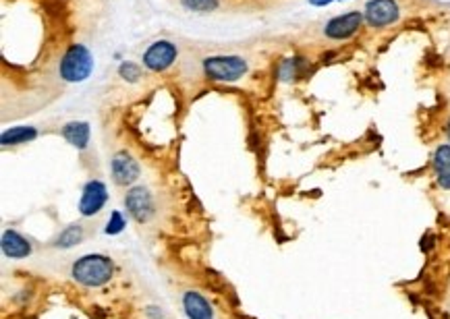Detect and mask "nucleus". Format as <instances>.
<instances>
[{
  "mask_svg": "<svg viewBox=\"0 0 450 319\" xmlns=\"http://www.w3.org/2000/svg\"><path fill=\"white\" fill-rule=\"evenodd\" d=\"M433 172L436 181L444 191H450V143L438 145L433 154Z\"/></svg>",
  "mask_w": 450,
  "mask_h": 319,
  "instance_id": "13",
  "label": "nucleus"
},
{
  "mask_svg": "<svg viewBox=\"0 0 450 319\" xmlns=\"http://www.w3.org/2000/svg\"><path fill=\"white\" fill-rule=\"evenodd\" d=\"M88 236H90V230H88L86 224H71L65 230H61L50 245L55 249H71V247L81 245Z\"/></svg>",
  "mask_w": 450,
  "mask_h": 319,
  "instance_id": "12",
  "label": "nucleus"
},
{
  "mask_svg": "<svg viewBox=\"0 0 450 319\" xmlns=\"http://www.w3.org/2000/svg\"><path fill=\"white\" fill-rule=\"evenodd\" d=\"M363 21H365V17H363L361 11H349L344 15H338V17L330 19L324 25V36L328 40H349L359 32Z\"/></svg>",
  "mask_w": 450,
  "mask_h": 319,
  "instance_id": "6",
  "label": "nucleus"
},
{
  "mask_svg": "<svg viewBox=\"0 0 450 319\" xmlns=\"http://www.w3.org/2000/svg\"><path fill=\"white\" fill-rule=\"evenodd\" d=\"M119 75L123 77V81L127 83H137L141 79V69L135 63H123L119 67Z\"/></svg>",
  "mask_w": 450,
  "mask_h": 319,
  "instance_id": "18",
  "label": "nucleus"
},
{
  "mask_svg": "<svg viewBox=\"0 0 450 319\" xmlns=\"http://www.w3.org/2000/svg\"><path fill=\"white\" fill-rule=\"evenodd\" d=\"M303 69H305V61L303 59H286L282 65H280V79L282 81H291V79H295V77H301V73H303Z\"/></svg>",
  "mask_w": 450,
  "mask_h": 319,
  "instance_id": "16",
  "label": "nucleus"
},
{
  "mask_svg": "<svg viewBox=\"0 0 450 319\" xmlns=\"http://www.w3.org/2000/svg\"><path fill=\"white\" fill-rule=\"evenodd\" d=\"M311 5H315V7H326V5H330V3H334V0H309Z\"/></svg>",
  "mask_w": 450,
  "mask_h": 319,
  "instance_id": "20",
  "label": "nucleus"
},
{
  "mask_svg": "<svg viewBox=\"0 0 450 319\" xmlns=\"http://www.w3.org/2000/svg\"><path fill=\"white\" fill-rule=\"evenodd\" d=\"M38 137V129L36 127H11L7 129L3 135H0V143L5 147L9 145H21V143H30Z\"/></svg>",
  "mask_w": 450,
  "mask_h": 319,
  "instance_id": "15",
  "label": "nucleus"
},
{
  "mask_svg": "<svg viewBox=\"0 0 450 319\" xmlns=\"http://www.w3.org/2000/svg\"><path fill=\"white\" fill-rule=\"evenodd\" d=\"M181 5L191 13H212L218 9L220 0H181Z\"/></svg>",
  "mask_w": 450,
  "mask_h": 319,
  "instance_id": "17",
  "label": "nucleus"
},
{
  "mask_svg": "<svg viewBox=\"0 0 450 319\" xmlns=\"http://www.w3.org/2000/svg\"><path fill=\"white\" fill-rule=\"evenodd\" d=\"M108 201V189L102 181L94 178L84 187L81 199H79V214L84 218H92L96 214H100L104 209Z\"/></svg>",
  "mask_w": 450,
  "mask_h": 319,
  "instance_id": "9",
  "label": "nucleus"
},
{
  "mask_svg": "<svg viewBox=\"0 0 450 319\" xmlns=\"http://www.w3.org/2000/svg\"><path fill=\"white\" fill-rule=\"evenodd\" d=\"M179 50L173 42L168 40H158L154 42L146 52H144V65L154 71V73H162L168 67H173V63L177 61Z\"/></svg>",
  "mask_w": 450,
  "mask_h": 319,
  "instance_id": "8",
  "label": "nucleus"
},
{
  "mask_svg": "<svg viewBox=\"0 0 450 319\" xmlns=\"http://www.w3.org/2000/svg\"><path fill=\"white\" fill-rule=\"evenodd\" d=\"M183 309L187 319H214V309L197 290H187L183 294Z\"/></svg>",
  "mask_w": 450,
  "mask_h": 319,
  "instance_id": "11",
  "label": "nucleus"
},
{
  "mask_svg": "<svg viewBox=\"0 0 450 319\" xmlns=\"http://www.w3.org/2000/svg\"><path fill=\"white\" fill-rule=\"evenodd\" d=\"M0 245H3V253H5L9 259H26V257H30L32 251H34L32 243H30L23 234H19L17 230H5Z\"/></svg>",
  "mask_w": 450,
  "mask_h": 319,
  "instance_id": "10",
  "label": "nucleus"
},
{
  "mask_svg": "<svg viewBox=\"0 0 450 319\" xmlns=\"http://www.w3.org/2000/svg\"><path fill=\"white\" fill-rule=\"evenodd\" d=\"M363 17L369 28H388L400 19V5L396 0H369Z\"/></svg>",
  "mask_w": 450,
  "mask_h": 319,
  "instance_id": "5",
  "label": "nucleus"
},
{
  "mask_svg": "<svg viewBox=\"0 0 450 319\" xmlns=\"http://www.w3.org/2000/svg\"><path fill=\"white\" fill-rule=\"evenodd\" d=\"M249 65L243 56H208L204 59V73L212 81L233 83L247 75Z\"/></svg>",
  "mask_w": 450,
  "mask_h": 319,
  "instance_id": "3",
  "label": "nucleus"
},
{
  "mask_svg": "<svg viewBox=\"0 0 450 319\" xmlns=\"http://www.w3.org/2000/svg\"><path fill=\"white\" fill-rule=\"evenodd\" d=\"M94 71V56L88 46L84 44H73L69 50L63 54L61 65H59V75L67 83H81L86 81Z\"/></svg>",
  "mask_w": 450,
  "mask_h": 319,
  "instance_id": "2",
  "label": "nucleus"
},
{
  "mask_svg": "<svg viewBox=\"0 0 450 319\" xmlns=\"http://www.w3.org/2000/svg\"><path fill=\"white\" fill-rule=\"evenodd\" d=\"M125 207L137 224H148L156 214V201L148 187H133L125 195Z\"/></svg>",
  "mask_w": 450,
  "mask_h": 319,
  "instance_id": "4",
  "label": "nucleus"
},
{
  "mask_svg": "<svg viewBox=\"0 0 450 319\" xmlns=\"http://www.w3.org/2000/svg\"><path fill=\"white\" fill-rule=\"evenodd\" d=\"M63 137L67 139V143H71L73 147H77V150H86L88 147V143H90V135H92V131H90V125L88 123H84V121H73V123H67L65 127H63Z\"/></svg>",
  "mask_w": 450,
  "mask_h": 319,
  "instance_id": "14",
  "label": "nucleus"
},
{
  "mask_svg": "<svg viewBox=\"0 0 450 319\" xmlns=\"http://www.w3.org/2000/svg\"><path fill=\"white\" fill-rule=\"evenodd\" d=\"M125 218L121 212H112L110 214V220H108V226H106V234H119L125 230Z\"/></svg>",
  "mask_w": 450,
  "mask_h": 319,
  "instance_id": "19",
  "label": "nucleus"
},
{
  "mask_svg": "<svg viewBox=\"0 0 450 319\" xmlns=\"http://www.w3.org/2000/svg\"><path fill=\"white\" fill-rule=\"evenodd\" d=\"M71 276L81 286L98 288V286H104L106 282L112 280V276H115V263H112L110 257L100 255V253L84 255V257H79L73 263Z\"/></svg>",
  "mask_w": 450,
  "mask_h": 319,
  "instance_id": "1",
  "label": "nucleus"
},
{
  "mask_svg": "<svg viewBox=\"0 0 450 319\" xmlns=\"http://www.w3.org/2000/svg\"><path fill=\"white\" fill-rule=\"evenodd\" d=\"M110 174H112V181L115 185L119 187H129L133 185L139 174H141V168H139V162L125 150L117 152L110 160Z\"/></svg>",
  "mask_w": 450,
  "mask_h": 319,
  "instance_id": "7",
  "label": "nucleus"
},
{
  "mask_svg": "<svg viewBox=\"0 0 450 319\" xmlns=\"http://www.w3.org/2000/svg\"><path fill=\"white\" fill-rule=\"evenodd\" d=\"M446 135H448V141H450V119H448V123H446Z\"/></svg>",
  "mask_w": 450,
  "mask_h": 319,
  "instance_id": "21",
  "label": "nucleus"
}]
</instances>
